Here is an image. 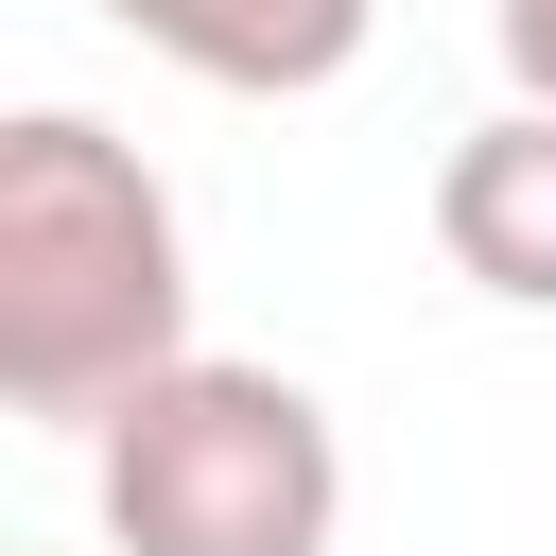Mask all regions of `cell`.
I'll use <instances>...</instances> for the list:
<instances>
[{
    "label": "cell",
    "instance_id": "4",
    "mask_svg": "<svg viewBox=\"0 0 556 556\" xmlns=\"http://www.w3.org/2000/svg\"><path fill=\"white\" fill-rule=\"evenodd\" d=\"M156 70H191V87H226V104H313V87H348L365 70V35H382V0H104Z\"/></svg>",
    "mask_w": 556,
    "mask_h": 556
},
{
    "label": "cell",
    "instance_id": "5",
    "mask_svg": "<svg viewBox=\"0 0 556 556\" xmlns=\"http://www.w3.org/2000/svg\"><path fill=\"white\" fill-rule=\"evenodd\" d=\"M486 35H504V87L556 104V0H486Z\"/></svg>",
    "mask_w": 556,
    "mask_h": 556
},
{
    "label": "cell",
    "instance_id": "1",
    "mask_svg": "<svg viewBox=\"0 0 556 556\" xmlns=\"http://www.w3.org/2000/svg\"><path fill=\"white\" fill-rule=\"evenodd\" d=\"M156 365H191V226L156 156L87 104L0 122V400L35 434H104Z\"/></svg>",
    "mask_w": 556,
    "mask_h": 556
},
{
    "label": "cell",
    "instance_id": "3",
    "mask_svg": "<svg viewBox=\"0 0 556 556\" xmlns=\"http://www.w3.org/2000/svg\"><path fill=\"white\" fill-rule=\"evenodd\" d=\"M434 243H452V278L469 295H504V313H556V104H486L452 156H434Z\"/></svg>",
    "mask_w": 556,
    "mask_h": 556
},
{
    "label": "cell",
    "instance_id": "2",
    "mask_svg": "<svg viewBox=\"0 0 556 556\" xmlns=\"http://www.w3.org/2000/svg\"><path fill=\"white\" fill-rule=\"evenodd\" d=\"M87 504H104V556H330L348 539V434L295 365L191 348L87 434Z\"/></svg>",
    "mask_w": 556,
    "mask_h": 556
}]
</instances>
